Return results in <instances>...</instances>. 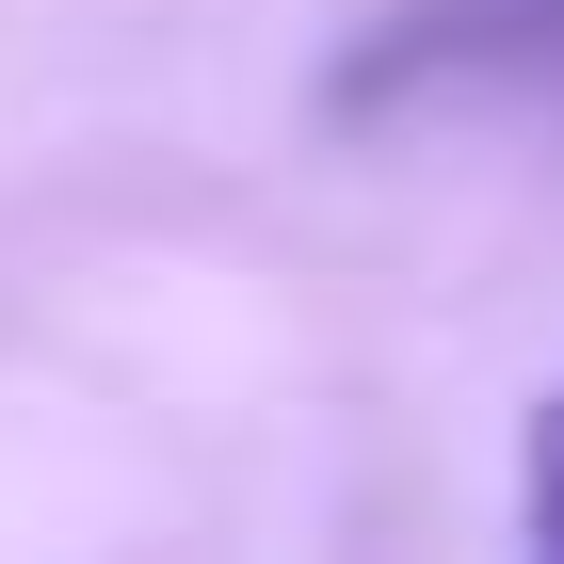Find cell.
<instances>
[{
    "label": "cell",
    "mask_w": 564,
    "mask_h": 564,
    "mask_svg": "<svg viewBox=\"0 0 564 564\" xmlns=\"http://www.w3.org/2000/svg\"><path fill=\"white\" fill-rule=\"evenodd\" d=\"M517 532L564 564V388L532 403V435H517Z\"/></svg>",
    "instance_id": "cell-1"
}]
</instances>
